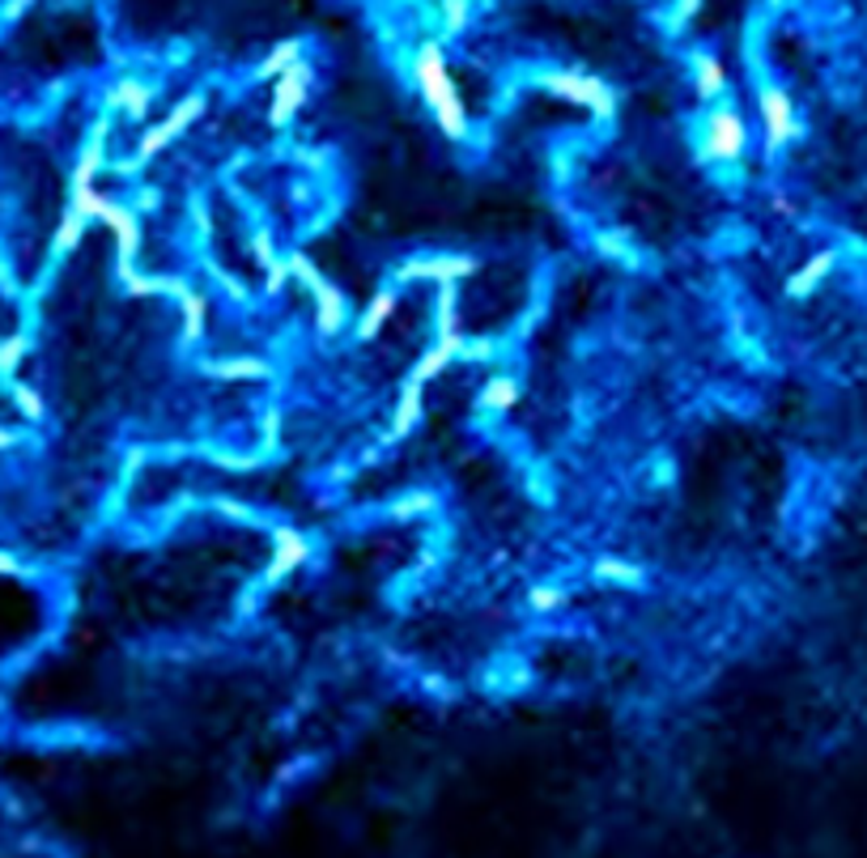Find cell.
Instances as JSON below:
<instances>
[{
  "label": "cell",
  "instance_id": "obj_19",
  "mask_svg": "<svg viewBox=\"0 0 867 858\" xmlns=\"http://www.w3.org/2000/svg\"><path fill=\"white\" fill-rule=\"evenodd\" d=\"M727 90V69H722L719 56H710V51H698L694 56V94L698 98H719Z\"/></svg>",
  "mask_w": 867,
  "mask_h": 858
},
{
  "label": "cell",
  "instance_id": "obj_37",
  "mask_svg": "<svg viewBox=\"0 0 867 858\" xmlns=\"http://www.w3.org/2000/svg\"><path fill=\"white\" fill-rule=\"evenodd\" d=\"M153 204H158V191H149V188H144L141 196H137V204H132V209L141 213V209H153Z\"/></svg>",
  "mask_w": 867,
  "mask_h": 858
},
{
  "label": "cell",
  "instance_id": "obj_25",
  "mask_svg": "<svg viewBox=\"0 0 867 858\" xmlns=\"http://www.w3.org/2000/svg\"><path fill=\"white\" fill-rule=\"evenodd\" d=\"M438 18H442V34H459L472 22V0H442L438 4Z\"/></svg>",
  "mask_w": 867,
  "mask_h": 858
},
{
  "label": "cell",
  "instance_id": "obj_15",
  "mask_svg": "<svg viewBox=\"0 0 867 858\" xmlns=\"http://www.w3.org/2000/svg\"><path fill=\"white\" fill-rule=\"evenodd\" d=\"M396 307H400V298H396V289H379L370 302H366V310H361V319H358V340L361 345H370V340H379V332H383L387 323H391V315H396Z\"/></svg>",
  "mask_w": 867,
  "mask_h": 858
},
{
  "label": "cell",
  "instance_id": "obj_35",
  "mask_svg": "<svg viewBox=\"0 0 867 858\" xmlns=\"http://www.w3.org/2000/svg\"><path fill=\"white\" fill-rule=\"evenodd\" d=\"M260 433H265L268 447H277V438H281V412H277V408H268V412H265V426H260Z\"/></svg>",
  "mask_w": 867,
  "mask_h": 858
},
{
  "label": "cell",
  "instance_id": "obj_2",
  "mask_svg": "<svg viewBox=\"0 0 867 858\" xmlns=\"http://www.w3.org/2000/svg\"><path fill=\"white\" fill-rule=\"evenodd\" d=\"M286 260H289V277L311 289L315 332L323 336V340H332V336L345 332V323H349V302H345L340 286H332V281L319 272V263H315L311 256H302V251H293V256H286Z\"/></svg>",
  "mask_w": 867,
  "mask_h": 858
},
{
  "label": "cell",
  "instance_id": "obj_26",
  "mask_svg": "<svg viewBox=\"0 0 867 858\" xmlns=\"http://www.w3.org/2000/svg\"><path fill=\"white\" fill-rule=\"evenodd\" d=\"M434 506H438V501H434V493H426V489H417V493H405V498L396 501V506H391V515L409 523V519H421V515H430Z\"/></svg>",
  "mask_w": 867,
  "mask_h": 858
},
{
  "label": "cell",
  "instance_id": "obj_17",
  "mask_svg": "<svg viewBox=\"0 0 867 858\" xmlns=\"http://www.w3.org/2000/svg\"><path fill=\"white\" fill-rule=\"evenodd\" d=\"M123 289H128V298H179L183 289H188V281H179V277H158V272H128L120 281Z\"/></svg>",
  "mask_w": 867,
  "mask_h": 858
},
{
  "label": "cell",
  "instance_id": "obj_1",
  "mask_svg": "<svg viewBox=\"0 0 867 858\" xmlns=\"http://www.w3.org/2000/svg\"><path fill=\"white\" fill-rule=\"evenodd\" d=\"M412 81H417V94H421V102H426L434 128H438L447 141H468L472 120H468V107H464L456 81H451V69H447L442 43L426 39V43L417 48V56H412Z\"/></svg>",
  "mask_w": 867,
  "mask_h": 858
},
{
  "label": "cell",
  "instance_id": "obj_34",
  "mask_svg": "<svg viewBox=\"0 0 867 858\" xmlns=\"http://www.w3.org/2000/svg\"><path fill=\"white\" fill-rule=\"evenodd\" d=\"M596 247H600V256H608V260H626V256H629L626 242L617 239V235H604V239H596Z\"/></svg>",
  "mask_w": 867,
  "mask_h": 858
},
{
  "label": "cell",
  "instance_id": "obj_22",
  "mask_svg": "<svg viewBox=\"0 0 867 858\" xmlns=\"http://www.w3.org/2000/svg\"><path fill=\"white\" fill-rule=\"evenodd\" d=\"M596 578L600 582H617V587H642L647 570L634 566V561H621V557H600L596 561Z\"/></svg>",
  "mask_w": 867,
  "mask_h": 858
},
{
  "label": "cell",
  "instance_id": "obj_31",
  "mask_svg": "<svg viewBox=\"0 0 867 858\" xmlns=\"http://www.w3.org/2000/svg\"><path fill=\"white\" fill-rule=\"evenodd\" d=\"M251 256H256L260 268H265L268 260H277V251H272V235H268V230H256V235H251Z\"/></svg>",
  "mask_w": 867,
  "mask_h": 858
},
{
  "label": "cell",
  "instance_id": "obj_4",
  "mask_svg": "<svg viewBox=\"0 0 867 858\" xmlns=\"http://www.w3.org/2000/svg\"><path fill=\"white\" fill-rule=\"evenodd\" d=\"M748 153V123L736 107H715L701 128L698 158L710 167H731Z\"/></svg>",
  "mask_w": 867,
  "mask_h": 858
},
{
  "label": "cell",
  "instance_id": "obj_18",
  "mask_svg": "<svg viewBox=\"0 0 867 858\" xmlns=\"http://www.w3.org/2000/svg\"><path fill=\"white\" fill-rule=\"evenodd\" d=\"M519 382L510 379V375H494V379L481 387V396H477V405L481 412H494V417H506V412H515L519 408Z\"/></svg>",
  "mask_w": 867,
  "mask_h": 858
},
{
  "label": "cell",
  "instance_id": "obj_12",
  "mask_svg": "<svg viewBox=\"0 0 867 858\" xmlns=\"http://www.w3.org/2000/svg\"><path fill=\"white\" fill-rule=\"evenodd\" d=\"M434 340L456 349V358L464 353L468 336H464V319H459V293L456 286H438V302H434Z\"/></svg>",
  "mask_w": 867,
  "mask_h": 858
},
{
  "label": "cell",
  "instance_id": "obj_3",
  "mask_svg": "<svg viewBox=\"0 0 867 858\" xmlns=\"http://www.w3.org/2000/svg\"><path fill=\"white\" fill-rule=\"evenodd\" d=\"M540 86L554 98H561V102H570V107L591 111L600 123L617 120V90L604 77H591V72H578V69H557V72H545Z\"/></svg>",
  "mask_w": 867,
  "mask_h": 858
},
{
  "label": "cell",
  "instance_id": "obj_9",
  "mask_svg": "<svg viewBox=\"0 0 867 858\" xmlns=\"http://www.w3.org/2000/svg\"><path fill=\"white\" fill-rule=\"evenodd\" d=\"M111 235H116V277H128L137 272V251H141V217L132 204H120V200H107V209L98 217Z\"/></svg>",
  "mask_w": 867,
  "mask_h": 858
},
{
  "label": "cell",
  "instance_id": "obj_32",
  "mask_svg": "<svg viewBox=\"0 0 867 858\" xmlns=\"http://www.w3.org/2000/svg\"><path fill=\"white\" fill-rule=\"evenodd\" d=\"M494 353H498V345H494V340H468L459 358H464V361H489Z\"/></svg>",
  "mask_w": 867,
  "mask_h": 858
},
{
  "label": "cell",
  "instance_id": "obj_20",
  "mask_svg": "<svg viewBox=\"0 0 867 858\" xmlns=\"http://www.w3.org/2000/svg\"><path fill=\"white\" fill-rule=\"evenodd\" d=\"M179 310H183V340L196 345V340L205 336V328H209V298H205L200 289L188 286L179 293Z\"/></svg>",
  "mask_w": 867,
  "mask_h": 858
},
{
  "label": "cell",
  "instance_id": "obj_10",
  "mask_svg": "<svg viewBox=\"0 0 867 858\" xmlns=\"http://www.w3.org/2000/svg\"><path fill=\"white\" fill-rule=\"evenodd\" d=\"M311 561V540L298 527H272V557L265 566V582H281Z\"/></svg>",
  "mask_w": 867,
  "mask_h": 858
},
{
  "label": "cell",
  "instance_id": "obj_16",
  "mask_svg": "<svg viewBox=\"0 0 867 858\" xmlns=\"http://www.w3.org/2000/svg\"><path fill=\"white\" fill-rule=\"evenodd\" d=\"M205 375L221 382H265L268 361L265 358H213L205 361Z\"/></svg>",
  "mask_w": 867,
  "mask_h": 858
},
{
  "label": "cell",
  "instance_id": "obj_13",
  "mask_svg": "<svg viewBox=\"0 0 867 858\" xmlns=\"http://www.w3.org/2000/svg\"><path fill=\"white\" fill-rule=\"evenodd\" d=\"M421 412H426V382L405 379L400 382V400H396V417H391V429H387V442L409 438L412 429L421 426Z\"/></svg>",
  "mask_w": 867,
  "mask_h": 858
},
{
  "label": "cell",
  "instance_id": "obj_23",
  "mask_svg": "<svg viewBox=\"0 0 867 858\" xmlns=\"http://www.w3.org/2000/svg\"><path fill=\"white\" fill-rule=\"evenodd\" d=\"M451 361H456V349H447V345H438V340H434L430 349H426V353L417 358V366H412V375H409V379H417V382H434V379H438V375H442V370H447V366H451Z\"/></svg>",
  "mask_w": 867,
  "mask_h": 858
},
{
  "label": "cell",
  "instance_id": "obj_21",
  "mask_svg": "<svg viewBox=\"0 0 867 858\" xmlns=\"http://www.w3.org/2000/svg\"><path fill=\"white\" fill-rule=\"evenodd\" d=\"M298 60H302V43H298V39H281V43L260 60L256 77H260V81H277V77H281L289 64H298Z\"/></svg>",
  "mask_w": 867,
  "mask_h": 858
},
{
  "label": "cell",
  "instance_id": "obj_27",
  "mask_svg": "<svg viewBox=\"0 0 867 858\" xmlns=\"http://www.w3.org/2000/svg\"><path fill=\"white\" fill-rule=\"evenodd\" d=\"M528 603L536 608V612H557V608H566V591L561 587H554V582H540V587H531L528 591Z\"/></svg>",
  "mask_w": 867,
  "mask_h": 858
},
{
  "label": "cell",
  "instance_id": "obj_8",
  "mask_svg": "<svg viewBox=\"0 0 867 858\" xmlns=\"http://www.w3.org/2000/svg\"><path fill=\"white\" fill-rule=\"evenodd\" d=\"M481 272L477 256H421V260H405L396 268V286H412V281H434V286H459L468 277Z\"/></svg>",
  "mask_w": 867,
  "mask_h": 858
},
{
  "label": "cell",
  "instance_id": "obj_5",
  "mask_svg": "<svg viewBox=\"0 0 867 858\" xmlns=\"http://www.w3.org/2000/svg\"><path fill=\"white\" fill-rule=\"evenodd\" d=\"M205 116V94H188V98H179L175 107H170V116L162 123H153V128H144L141 132V141H137V153H132V167L128 170H141L149 167L153 158H162L170 144L179 141L188 128H192L196 120Z\"/></svg>",
  "mask_w": 867,
  "mask_h": 858
},
{
  "label": "cell",
  "instance_id": "obj_33",
  "mask_svg": "<svg viewBox=\"0 0 867 858\" xmlns=\"http://www.w3.org/2000/svg\"><path fill=\"white\" fill-rule=\"evenodd\" d=\"M701 4H706V0H676V4H672V26L694 22V18L701 13Z\"/></svg>",
  "mask_w": 867,
  "mask_h": 858
},
{
  "label": "cell",
  "instance_id": "obj_29",
  "mask_svg": "<svg viewBox=\"0 0 867 858\" xmlns=\"http://www.w3.org/2000/svg\"><path fill=\"white\" fill-rule=\"evenodd\" d=\"M260 272H265V293H268V298L286 293V286L293 281V277H289V260H281V256H277V260H268Z\"/></svg>",
  "mask_w": 867,
  "mask_h": 858
},
{
  "label": "cell",
  "instance_id": "obj_36",
  "mask_svg": "<svg viewBox=\"0 0 867 858\" xmlns=\"http://www.w3.org/2000/svg\"><path fill=\"white\" fill-rule=\"evenodd\" d=\"M774 213H783V217L795 213V204H791V196H787V191H778V196H774Z\"/></svg>",
  "mask_w": 867,
  "mask_h": 858
},
{
  "label": "cell",
  "instance_id": "obj_14",
  "mask_svg": "<svg viewBox=\"0 0 867 858\" xmlns=\"http://www.w3.org/2000/svg\"><path fill=\"white\" fill-rule=\"evenodd\" d=\"M107 107L120 111V116H128L132 123H141L144 116H149V107H153V90L144 86L141 77H120V81L107 90Z\"/></svg>",
  "mask_w": 867,
  "mask_h": 858
},
{
  "label": "cell",
  "instance_id": "obj_30",
  "mask_svg": "<svg viewBox=\"0 0 867 858\" xmlns=\"http://www.w3.org/2000/svg\"><path fill=\"white\" fill-rule=\"evenodd\" d=\"M26 349H30V345H26V336H9V340L0 345V375H4V379H9V375L22 366Z\"/></svg>",
  "mask_w": 867,
  "mask_h": 858
},
{
  "label": "cell",
  "instance_id": "obj_11",
  "mask_svg": "<svg viewBox=\"0 0 867 858\" xmlns=\"http://www.w3.org/2000/svg\"><path fill=\"white\" fill-rule=\"evenodd\" d=\"M834 268H838V251L834 247H825V251H817V256H808V260L795 268L791 277H787V298H795V302H804V298H813L829 277H834Z\"/></svg>",
  "mask_w": 867,
  "mask_h": 858
},
{
  "label": "cell",
  "instance_id": "obj_28",
  "mask_svg": "<svg viewBox=\"0 0 867 858\" xmlns=\"http://www.w3.org/2000/svg\"><path fill=\"white\" fill-rule=\"evenodd\" d=\"M13 400H18V408L26 412V421H43V417H48L43 396H39L34 387H26V382H18V387H13Z\"/></svg>",
  "mask_w": 867,
  "mask_h": 858
},
{
  "label": "cell",
  "instance_id": "obj_7",
  "mask_svg": "<svg viewBox=\"0 0 867 858\" xmlns=\"http://www.w3.org/2000/svg\"><path fill=\"white\" fill-rule=\"evenodd\" d=\"M311 86H315V69L307 64V56L298 64H289L277 81H272V98H268V123L272 128H286L302 116V107L311 102Z\"/></svg>",
  "mask_w": 867,
  "mask_h": 858
},
{
  "label": "cell",
  "instance_id": "obj_24",
  "mask_svg": "<svg viewBox=\"0 0 867 858\" xmlns=\"http://www.w3.org/2000/svg\"><path fill=\"white\" fill-rule=\"evenodd\" d=\"M86 226H90V221L77 213V209H69V213L60 217V226H56V251H60V256H69L72 247L86 239Z\"/></svg>",
  "mask_w": 867,
  "mask_h": 858
},
{
  "label": "cell",
  "instance_id": "obj_6",
  "mask_svg": "<svg viewBox=\"0 0 867 858\" xmlns=\"http://www.w3.org/2000/svg\"><path fill=\"white\" fill-rule=\"evenodd\" d=\"M757 116H761V141H766V153H783L787 144H795L804 137V123L795 116V102L787 90L778 86H766L757 94Z\"/></svg>",
  "mask_w": 867,
  "mask_h": 858
}]
</instances>
